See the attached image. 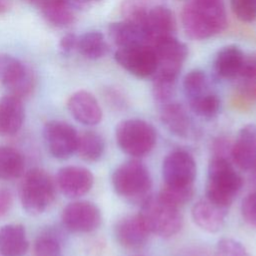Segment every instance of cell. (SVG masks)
I'll return each mask as SVG.
<instances>
[{
  "instance_id": "6da1fadb",
  "label": "cell",
  "mask_w": 256,
  "mask_h": 256,
  "mask_svg": "<svg viewBox=\"0 0 256 256\" xmlns=\"http://www.w3.org/2000/svg\"><path fill=\"white\" fill-rule=\"evenodd\" d=\"M182 27L191 39L205 40L225 30L227 13L222 0H189L181 12Z\"/></svg>"
},
{
  "instance_id": "7a4b0ae2",
  "label": "cell",
  "mask_w": 256,
  "mask_h": 256,
  "mask_svg": "<svg viewBox=\"0 0 256 256\" xmlns=\"http://www.w3.org/2000/svg\"><path fill=\"white\" fill-rule=\"evenodd\" d=\"M243 185V179L230 159L213 155L208 165L206 198L228 209Z\"/></svg>"
},
{
  "instance_id": "3957f363",
  "label": "cell",
  "mask_w": 256,
  "mask_h": 256,
  "mask_svg": "<svg viewBox=\"0 0 256 256\" xmlns=\"http://www.w3.org/2000/svg\"><path fill=\"white\" fill-rule=\"evenodd\" d=\"M115 192L125 200L143 203L152 188V178L147 166L139 160H128L119 165L112 174Z\"/></svg>"
},
{
  "instance_id": "277c9868",
  "label": "cell",
  "mask_w": 256,
  "mask_h": 256,
  "mask_svg": "<svg viewBox=\"0 0 256 256\" xmlns=\"http://www.w3.org/2000/svg\"><path fill=\"white\" fill-rule=\"evenodd\" d=\"M139 216L150 234L162 238L176 235L183 223L179 208L164 201L158 195H150L141 204Z\"/></svg>"
},
{
  "instance_id": "5b68a950",
  "label": "cell",
  "mask_w": 256,
  "mask_h": 256,
  "mask_svg": "<svg viewBox=\"0 0 256 256\" xmlns=\"http://www.w3.org/2000/svg\"><path fill=\"white\" fill-rule=\"evenodd\" d=\"M115 138L119 148L134 158L149 154L157 140L155 128L147 121L131 118L121 121L115 129Z\"/></svg>"
},
{
  "instance_id": "8992f818",
  "label": "cell",
  "mask_w": 256,
  "mask_h": 256,
  "mask_svg": "<svg viewBox=\"0 0 256 256\" xmlns=\"http://www.w3.org/2000/svg\"><path fill=\"white\" fill-rule=\"evenodd\" d=\"M55 194V182L46 171L34 168L25 174L20 188V199L27 213L38 215L44 212L54 201Z\"/></svg>"
},
{
  "instance_id": "52a82bcc",
  "label": "cell",
  "mask_w": 256,
  "mask_h": 256,
  "mask_svg": "<svg viewBox=\"0 0 256 256\" xmlns=\"http://www.w3.org/2000/svg\"><path fill=\"white\" fill-rule=\"evenodd\" d=\"M0 81L10 95L21 99L31 94L35 87V75L31 68L8 54H0Z\"/></svg>"
},
{
  "instance_id": "ba28073f",
  "label": "cell",
  "mask_w": 256,
  "mask_h": 256,
  "mask_svg": "<svg viewBox=\"0 0 256 256\" xmlns=\"http://www.w3.org/2000/svg\"><path fill=\"white\" fill-rule=\"evenodd\" d=\"M157 59L154 75L178 79V75L188 55L187 46L175 36L159 38L151 45Z\"/></svg>"
},
{
  "instance_id": "9c48e42d",
  "label": "cell",
  "mask_w": 256,
  "mask_h": 256,
  "mask_svg": "<svg viewBox=\"0 0 256 256\" xmlns=\"http://www.w3.org/2000/svg\"><path fill=\"white\" fill-rule=\"evenodd\" d=\"M114 59L123 69L139 78L153 76L157 69V59L151 45L118 48L115 51Z\"/></svg>"
},
{
  "instance_id": "30bf717a",
  "label": "cell",
  "mask_w": 256,
  "mask_h": 256,
  "mask_svg": "<svg viewBox=\"0 0 256 256\" xmlns=\"http://www.w3.org/2000/svg\"><path fill=\"white\" fill-rule=\"evenodd\" d=\"M197 173L193 156L185 150L171 151L163 160L162 176L165 185L173 187L193 186Z\"/></svg>"
},
{
  "instance_id": "8fae6325",
  "label": "cell",
  "mask_w": 256,
  "mask_h": 256,
  "mask_svg": "<svg viewBox=\"0 0 256 256\" xmlns=\"http://www.w3.org/2000/svg\"><path fill=\"white\" fill-rule=\"evenodd\" d=\"M43 134L47 149L53 157L66 159L76 151L79 134L72 125L59 120L49 121Z\"/></svg>"
},
{
  "instance_id": "7c38bea8",
  "label": "cell",
  "mask_w": 256,
  "mask_h": 256,
  "mask_svg": "<svg viewBox=\"0 0 256 256\" xmlns=\"http://www.w3.org/2000/svg\"><path fill=\"white\" fill-rule=\"evenodd\" d=\"M102 216L99 208L89 201L69 203L62 212V222L73 232H91L99 227Z\"/></svg>"
},
{
  "instance_id": "4fadbf2b",
  "label": "cell",
  "mask_w": 256,
  "mask_h": 256,
  "mask_svg": "<svg viewBox=\"0 0 256 256\" xmlns=\"http://www.w3.org/2000/svg\"><path fill=\"white\" fill-rule=\"evenodd\" d=\"M94 178L90 170L81 166H66L58 171L56 184L59 190L69 198H77L88 193Z\"/></svg>"
},
{
  "instance_id": "5bb4252c",
  "label": "cell",
  "mask_w": 256,
  "mask_h": 256,
  "mask_svg": "<svg viewBox=\"0 0 256 256\" xmlns=\"http://www.w3.org/2000/svg\"><path fill=\"white\" fill-rule=\"evenodd\" d=\"M140 25L146 32L150 45L159 38L174 36L176 32L174 13L164 5L150 7Z\"/></svg>"
},
{
  "instance_id": "9a60e30c",
  "label": "cell",
  "mask_w": 256,
  "mask_h": 256,
  "mask_svg": "<svg viewBox=\"0 0 256 256\" xmlns=\"http://www.w3.org/2000/svg\"><path fill=\"white\" fill-rule=\"evenodd\" d=\"M230 158L245 171H250L256 165V124H247L239 130L231 144Z\"/></svg>"
},
{
  "instance_id": "2e32d148",
  "label": "cell",
  "mask_w": 256,
  "mask_h": 256,
  "mask_svg": "<svg viewBox=\"0 0 256 256\" xmlns=\"http://www.w3.org/2000/svg\"><path fill=\"white\" fill-rule=\"evenodd\" d=\"M114 231L117 241L123 247L131 250L145 246L150 235L139 214L122 217L116 223Z\"/></svg>"
},
{
  "instance_id": "e0dca14e",
  "label": "cell",
  "mask_w": 256,
  "mask_h": 256,
  "mask_svg": "<svg viewBox=\"0 0 256 256\" xmlns=\"http://www.w3.org/2000/svg\"><path fill=\"white\" fill-rule=\"evenodd\" d=\"M67 108L78 122L84 125H96L102 119V109L93 94L85 90L73 93L68 101Z\"/></svg>"
},
{
  "instance_id": "ac0fdd59",
  "label": "cell",
  "mask_w": 256,
  "mask_h": 256,
  "mask_svg": "<svg viewBox=\"0 0 256 256\" xmlns=\"http://www.w3.org/2000/svg\"><path fill=\"white\" fill-rule=\"evenodd\" d=\"M160 119L166 129L178 137L188 139L194 134L193 121L180 103L170 101L162 104Z\"/></svg>"
},
{
  "instance_id": "d6986e66",
  "label": "cell",
  "mask_w": 256,
  "mask_h": 256,
  "mask_svg": "<svg viewBox=\"0 0 256 256\" xmlns=\"http://www.w3.org/2000/svg\"><path fill=\"white\" fill-rule=\"evenodd\" d=\"M227 210L205 197L193 205L191 216L199 228L209 233H215L223 227Z\"/></svg>"
},
{
  "instance_id": "ffe728a7",
  "label": "cell",
  "mask_w": 256,
  "mask_h": 256,
  "mask_svg": "<svg viewBox=\"0 0 256 256\" xmlns=\"http://www.w3.org/2000/svg\"><path fill=\"white\" fill-rule=\"evenodd\" d=\"M25 117L22 99L13 95L0 98V136H12L22 127Z\"/></svg>"
},
{
  "instance_id": "44dd1931",
  "label": "cell",
  "mask_w": 256,
  "mask_h": 256,
  "mask_svg": "<svg viewBox=\"0 0 256 256\" xmlns=\"http://www.w3.org/2000/svg\"><path fill=\"white\" fill-rule=\"evenodd\" d=\"M108 33L118 48L134 45H150L149 38L144 29L139 24L129 20L111 23L108 26Z\"/></svg>"
},
{
  "instance_id": "7402d4cb",
  "label": "cell",
  "mask_w": 256,
  "mask_h": 256,
  "mask_svg": "<svg viewBox=\"0 0 256 256\" xmlns=\"http://www.w3.org/2000/svg\"><path fill=\"white\" fill-rule=\"evenodd\" d=\"M245 54L237 45L222 47L216 54L214 70L223 79H234L239 77Z\"/></svg>"
},
{
  "instance_id": "603a6c76",
  "label": "cell",
  "mask_w": 256,
  "mask_h": 256,
  "mask_svg": "<svg viewBox=\"0 0 256 256\" xmlns=\"http://www.w3.org/2000/svg\"><path fill=\"white\" fill-rule=\"evenodd\" d=\"M43 17L58 28H65L75 21L76 5L71 0H43L39 3Z\"/></svg>"
},
{
  "instance_id": "cb8c5ba5",
  "label": "cell",
  "mask_w": 256,
  "mask_h": 256,
  "mask_svg": "<svg viewBox=\"0 0 256 256\" xmlns=\"http://www.w3.org/2000/svg\"><path fill=\"white\" fill-rule=\"evenodd\" d=\"M29 243L25 229L20 224H7L0 228V254L2 256H23Z\"/></svg>"
},
{
  "instance_id": "d4e9b609",
  "label": "cell",
  "mask_w": 256,
  "mask_h": 256,
  "mask_svg": "<svg viewBox=\"0 0 256 256\" xmlns=\"http://www.w3.org/2000/svg\"><path fill=\"white\" fill-rule=\"evenodd\" d=\"M76 50H78L83 57L96 60L107 54L109 46L101 32L89 31L78 37Z\"/></svg>"
},
{
  "instance_id": "484cf974",
  "label": "cell",
  "mask_w": 256,
  "mask_h": 256,
  "mask_svg": "<svg viewBox=\"0 0 256 256\" xmlns=\"http://www.w3.org/2000/svg\"><path fill=\"white\" fill-rule=\"evenodd\" d=\"M24 158L22 154L9 146H0V180L19 178L24 172Z\"/></svg>"
},
{
  "instance_id": "4316f807",
  "label": "cell",
  "mask_w": 256,
  "mask_h": 256,
  "mask_svg": "<svg viewBox=\"0 0 256 256\" xmlns=\"http://www.w3.org/2000/svg\"><path fill=\"white\" fill-rule=\"evenodd\" d=\"M105 150V142L102 136L94 131H85L78 136L76 151L85 161L95 162L99 160Z\"/></svg>"
},
{
  "instance_id": "83f0119b",
  "label": "cell",
  "mask_w": 256,
  "mask_h": 256,
  "mask_svg": "<svg viewBox=\"0 0 256 256\" xmlns=\"http://www.w3.org/2000/svg\"><path fill=\"white\" fill-rule=\"evenodd\" d=\"M183 91L188 101L211 92L209 79L206 73L200 69L189 71L183 79Z\"/></svg>"
},
{
  "instance_id": "f1b7e54d",
  "label": "cell",
  "mask_w": 256,
  "mask_h": 256,
  "mask_svg": "<svg viewBox=\"0 0 256 256\" xmlns=\"http://www.w3.org/2000/svg\"><path fill=\"white\" fill-rule=\"evenodd\" d=\"M188 102L192 112L205 119L214 118L218 114L221 104L218 95L212 91Z\"/></svg>"
},
{
  "instance_id": "f546056e",
  "label": "cell",
  "mask_w": 256,
  "mask_h": 256,
  "mask_svg": "<svg viewBox=\"0 0 256 256\" xmlns=\"http://www.w3.org/2000/svg\"><path fill=\"white\" fill-rule=\"evenodd\" d=\"M176 83L177 79L161 75H153L152 93L154 99L160 104L170 102L175 93Z\"/></svg>"
},
{
  "instance_id": "4dcf8cb0",
  "label": "cell",
  "mask_w": 256,
  "mask_h": 256,
  "mask_svg": "<svg viewBox=\"0 0 256 256\" xmlns=\"http://www.w3.org/2000/svg\"><path fill=\"white\" fill-rule=\"evenodd\" d=\"M194 194V187H173L165 185L161 188L158 196L175 207H181L188 203Z\"/></svg>"
},
{
  "instance_id": "1f68e13d",
  "label": "cell",
  "mask_w": 256,
  "mask_h": 256,
  "mask_svg": "<svg viewBox=\"0 0 256 256\" xmlns=\"http://www.w3.org/2000/svg\"><path fill=\"white\" fill-rule=\"evenodd\" d=\"M35 256H62L58 240L51 234L40 235L34 244Z\"/></svg>"
},
{
  "instance_id": "d6a6232c",
  "label": "cell",
  "mask_w": 256,
  "mask_h": 256,
  "mask_svg": "<svg viewBox=\"0 0 256 256\" xmlns=\"http://www.w3.org/2000/svg\"><path fill=\"white\" fill-rule=\"evenodd\" d=\"M230 7L241 22L251 23L256 19V0H230Z\"/></svg>"
},
{
  "instance_id": "836d02e7",
  "label": "cell",
  "mask_w": 256,
  "mask_h": 256,
  "mask_svg": "<svg viewBox=\"0 0 256 256\" xmlns=\"http://www.w3.org/2000/svg\"><path fill=\"white\" fill-rule=\"evenodd\" d=\"M216 256H250L243 244L233 238H222L216 245Z\"/></svg>"
},
{
  "instance_id": "e575fe53",
  "label": "cell",
  "mask_w": 256,
  "mask_h": 256,
  "mask_svg": "<svg viewBox=\"0 0 256 256\" xmlns=\"http://www.w3.org/2000/svg\"><path fill=\"white\" fill-rule=\"evenodd\" d=\"M241 214L247 224L256 228V191L248 194L243 199Z\"/></svg>"
},
{
  "instance_id": "d590c367",
  "label": "cell",
  "mask_w": 256,
  "mask_h": 256,
  "mask_svg": "<svg viewBox=\"0 0 256 256\" xmlns=\"http://www.w3.org/2000/svg\"><path fill=\"white\" fill-rule=\"evenodd\" d=\"M239 77L247 81L256 80V54H252L249 56L245 55Z\"/></svg>"
},
{
  "instance_id": "8d00e7d4",
  "label": "cell",
  "mask_w": 256,
  "mask_h": 256,
  "mask_svg": "<svg viewBox=\"0 0 256 256\" xmlns=\"http://www.w3.org/2000/svg\"><path fill=\"white\" fill-rule=\"evenodd\" d=\"M78 37L74 33H68L64 35L59 42V49L62 55L69 56L77 48Z\"/></svg>"
},
{
  "instance_id": "74e56055",
  "label": "cell",
  "mask_w": 256,
  "mask_h": 256,
  "mask_svg": "<svg viewBox=\"0 0 256 256\" xmlns=\"http://www.w3.org/2000/svg\"><path fill=\"white\" fill-rule=\"evenodd\" d=\"M12 204L13 196L11 192L5 188H0V218L10 211Z\"/></svg>"
},
{
  "instance_id": "f35d334b",
  "label": "cell",
  "mask_w": 256,
  "mask_h": 256,
  "mask_svg": "<svg viewBox=\"0 0 256 256\" xmlns=\"http://www.w3.org/2000/svg\"><path fill=\"white\" fill-rule=\"evenodd\" d=\"M11 0H0V15L5 14L11 8Z\"/></svg>"
},
{
  "instance_id": "ab89813d",
  "label": "cell",
  "mask_w": 256,
  "mask_h": 256,
  "mask_svg": "<svg viewBox=\"0 0 256 256\" xmlns=\"http://www.w3.org/2000/svg\"><path fill=\"white\" fill-rule=\"evenodd\" d=\"M76 6L78 5H82V4H86V3H90V2H95V1H99V0H71Z\"/></svg>"
},
{
  "instance_id": "60d3db41",
  "label": "cell",
  "mask_w": 256,
  "mask_h": 256,
  "mask_svg": "<svg viewBox=\"0 0 256 256\" xmlns=\"http://www.w3.org/2000/svg\"><path fill=\"white\" fill-rule=\"evenodd\" d=\"M24 1L29 2V3H32V4H38V5H39V3H40L41 1H43V0H24Z\"/></svg>"
}]
</instances>
